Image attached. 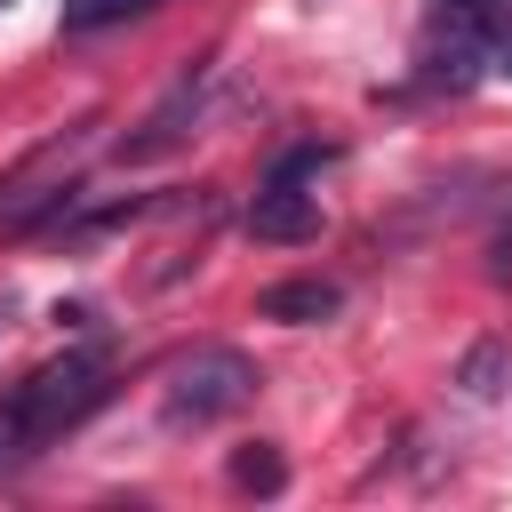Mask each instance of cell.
Masks as SVG:
<instances>
[{
    "mask_svg": "<svg viewBox=\"0 0 512 512\" xmlns=\"http://www.w3.org/2000/svg\"><path fill=\"white\" fill-rule=\"evenodd\" d=\"M104 400H112V352H104V344H72V352H56L48 368H32V376L0 400V416L16 424L24 448H48V440H64L80 416H96Z\"/></svg>",
    "mask_w": 512,
    "mask_h": 512,
    "instance_id": "6da1fadb",
    "label": "cell"
},
{
    "mask_svg": "<svg viewBox=\"0 0 512 512\" xmlns=\"http://www.w3.org/2000/svg\"><path fill=\"white\" fill-rule=\"evenodd\" d=\"M256 360L240 344H192L176 368H168V392H160V424L168 432H208L224 416H240L256 400Z\"/></svg>",
    "mask_w": 512,
    "mask_h": 512,
    "instance_id": "7a4b0ae2",
    "label": "cell"
},
{
    "mask_svg": "<svg viewBox=\"0 0 512 512\" xmlns=\"http://www.w3.org/2000/svg\"><path fill=\"white\" fill-rule=\"evenodd\" d=\"M248 232H256V240H272V248H296V240H320V200L272 176V184L256 192V208H248Z\"/></svg>",
    "mask_w": 512,
    "mask_h": 512,
    "instance_id": "3957f363",
    "label": "cell"
},
{
    "mask_svg": "<svg viewBox=\"0 0 512 512\" xmlns=\"http://www.w3.org/2000/svg\"><path fill=\"white\" fill-rule=\"evenodd\" d=\"M336 312H344V288L320 280V272H304V280H272V288L256 296V320H288V328H320V320H336Z\"/></svg>",
    "mask_w": 512,
    "mask_h": 512,
    "instance_id": "277c9868",
    "label": "cell"
},
{
    "mask_svg": "<svg viewBox=\"0 0 512 512\" xmlns=\"http://www.w3.org/2000/svg\"><path fill=\"white\" fill-rule=\"evenodd\" d=\"M192 120H200V72H184V80H176V96L144 120V136H128V144H120V160H160V152H176V144L192 136Z\"/></svg>",
    "mask_w": 512,
    "mask_h": 512,
    "instance_id": "5b68a950",
    "label": "cell"
},
{
    "mask_svg": "<svg viewBox=\"0 0 512 512\" xmlns=\"http://www.w3.org/2000/svg\"><path fill=\"white\" fill-rule=\"evenodd\" d=\"M480 72H488V48L472 40V32H440L432 24V48H424V88H448V96H464V88H480Z\"/></svg>",
    "mask_w": 512,
    "mask_h": 512,
    "instance_id": "8992f818",
    "label": "cell"
},
{
    "mask_svg": "<svg viewBox=\"0 0 512 512\" xmlns=\"http://www.w3.org/2000/svg\"><path fill=\"white\" fill-rule=\"evenodd\" d=\"M224 472H232V488H240V496H280V488H288V456H280L272 440H240Z\"/></svg>",
    "mask_w": 512,
    "mask_h": 512,
    "instance_id": "52a82bcc",
    "label": "cell"
},
{
    "mask_svg": "<svg viewBox=\"0 0 512 512\" xmlns=\"http://www.w3.org/2000/svg\"><path fill=\"white\" fill-rule=\"evenodd\" d=\"M456 384H464L472 400H496V392L512 384V344H504V336H480V344L456 360Z\"/></svg>",
    "mask_w": 512,
    "mask_h": 512,
    "instance_id": "ba28073f",
    "label": "cell"
},
{
    "mask_svg": "<svg viewBox=\"0 0 512 512\" xmlns=\"http://www.w3.org/2000/svg\"><path fill=\"white\" fill-rule=\"evenodd\" d=\"M80 208V184H40L32 200H8L0 208V232H48V224H64Z\"/></svg>",
    "mask_w": 512,
    "mask_h": 512,
    "instance_id": "9c48e42d",
    "label": "cell"
},
{
    "mask_svg": "<svg viewBox=\"0 0 512 512\" xmlns=\"http://www.w3.org/2000/svg\"><path fill=\"white\" fill-rule=\"evenodd\" d=\"M496 8H504V0H432V24H440V32H472V40L488 48V24H496Z\"/></svg>",
    "mask_w": 512,
    "mask_h": 512,
    "instance_id": "30bf717a",
    "label": "cell"
},
{
    "mask_svg": "<svg viewBox=\"0 0 512 512\" xmlns=\"http://www.w3.org/2000/svg\"><path fill=\"white\" fill-rule=\"evenodd\" d=\"M136 8H152V0H64V32H104V24H120V16H136Z\"/></svg>",
    "mask_w": 512,
    "mask_h": 512,
    "instance_id": "8fae6325",
    "label": "cell"
},
{
    "mask_svg": "<svg viewBox=\"0 0 512 512\" xmlns=\"http://www.w3.org/2000/svg\"><path fill=\"white\" fill-rule=\"evenodd\" d=\"M328 160H336V144H296V152H280V160H272V176H280V184H296V176H312V168H328Z\"/></svg>",
    "mask_w": 512,
    "mask_h": 512,
    "instance_id": "7c38bea8",
    "label": "cell"
},
{
    "mask_svg": "<svg viewBox=\"0 0 512 512\" xmlns=\"http://www.w3.org/2000/svg\"><path fill=\"white\" fill-rule=\"evenodd\" d=\"M488 72H512V0H504L496 24H488Z\"/></svg>",
    "mask_w": 512,
    "mask_h": 512,
    "instance_id": "4fadbf2b",
    "label": "cell"
},
{
    "mask_svg": "<svg viewBox=\"0 0 512 512\" xmlns=\"http://www.w3.org/2000/svg\"><path fill=\"white\" fill-rule=\"evenodd\" d=\"M488 272L512 288V216H504V224H496V240H488Z\"/></svg>",
    "mask_w": 512,
    "mask_h": 512,
    "instance_id": "5bb4252c",
    "label": "cell"
},
{
    "mask_svg": "<svg viewBox=\"0 0 512 512\" xmlns=\"http://www.w3.org/2000/svg\"><path fill=\"white\" fill-rule=\"evenodd\" d=\"M16 456H32V448H24V440H16V424H8V416H0V472H8V464H16Z\"/></svg>",
    "mask_w": 512,
    "mask_h": 512,
    "instance_id": "9a60e30c",
    "label": "cell"
},
{
    "mask_svg": "<svg viewBox=\"0 0 512 512\" xmlns=\"http://www.w3.org/2000/svg\"><path fill=\"white\" fill-rule=\"evenodd\" d=\"M8 312H16V304H8V296H0V336H8Z\"/></svg>",
    "mask_w": 512,
    "mask_h": 512,
    "instance_id": "2e32d148",
    "label": "cell"
},
{
    "mask_svg": "<svg viewBox=\"0 0 512 512\" xmlns=\"http://www.w3.org/2000/svg\"><path fill=\"white\" fill-rule=\"evenodd\" d=\"M0 8H8V0H0Z\"/></svg>",
    "mask_w": 512,
    "mask_h": 512,
    "instance_id": "e0dca14e",
    "label": "cell"
}]
</instances>
